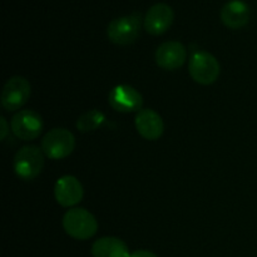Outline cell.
<instances>
[{"label":"cell","mask_w":257,"mask_h":257,"mask_svg":"<svg viewBox=\"0 0 257 257\" xmlns=\"http://www.w3.org/2000/svg\"><path fill=\"white\" fill-rule=\"evenodd\" d=\"M63 228L75 240H88L97 233L98 222L85 208H70L63 217Z\"/></svg>","instance_id":"6da1fadb"},{"label":"cell","mask_w":257,"mask_h":257,"mask_svg":"<svg viewBox=\"0 0 257 257\" xmlns=\"http://www.w3.org/2000/svg\"><path fill=\"white\" fill-rule=\"evenodd\" d=\"M188 70L196 83L201 85H210L220 77L221 67L215 55L206 50H198L191 57Z\"/></svg>","instance_id":"7a4b0ae2"},{"label":"cell","mask_w":257,"mask_h":257,"mask_svg":"<svg viewBox=\"0 0 257 257\" xmlns=\"http://www.w3.org/2000/svg\"><path fill=\"white\" fill-rule=\"evenodd\" d=\"M141 24L142 15L137 12L115 18L108 24V38L110 42L118 45L132 44L140 35Z\"/></svg>","instance_id":"3957f363"},{"label":"cell","mask_w":257,"mask_h":257,"mask_svg":"<svg viewBox=\"0 0 257 257\" xmlns=\"http://www.w3.org/2000/svg\"><path fill=\"white\" fill-rule=\"evenodd\" d=\"M44 167L43 151L37 146H24L14 156V171L19 178L32 181L39 176Z\"/></svg>","instance_id":"277c9868"},{"label":"cell","mask_w":257,"mask_h":257,"mask_svg":"<svg viewBox=\"0 0 257 257\" xmlns=\"http://www.w3.org/2000/svg\"><path fill=\"white\" fill-rule=\"evenodd\" d=\"M74 148V135L65 128H54L42 140L43 153L50 160H63L68 157Z\"/></svg>","instance_id":"5b68a950"},{"label":"cell","mask_w":257,"mask_h":257,"mask_svg":"<svg viewBox=\"0 0 257 257\" xmlns=\"http://www.w3.org/2000/svg\"><path fill=\"white\" fill-rule=\"evenodd\" d=\"M32 93L30 83L25 78L12 77L7 83L2 92V105L8 112L20 109L28 102Z\"/></svg>","instance_id":"8992f818"},{"label":"cell","mask_w":257,"mask_h":257,"mask_svg":"<svg viewBox=\"0 0 257 257\" xmlns=\"http://www.w3.org/2000/svg\"><path fill=\"white\" fill-rule=\"evenodd\" d=\"M13 133L23 141L35 140L43 131V119L39 113L32 109L18 112L10 122Z\"/></svg>","instance_id":"52a82bcc"},{"label":"cell","mask_w":257,"mask_h":257,"mask_svg":"<svg viewBox=\"0 0 257 257\" xmlns=\"http://www.w3.org/2000/svg\"><path fill=\"white\" fill-rule=\"evenodd\" d=\"M109 104L120 113L140 112L143 105V97L137 89L127 84H119L109 93Z\"/></svg>","instance_id":"ba28073f"},{"label":"cell","mask_w":257,"mask_h":257,"mask_svg":"<svg viewBox=\"0 0 257 257\" xmlns=\"http://www.w3.org/2000/svg\"><path fill=\"white\" fill-rule=\"evenodd\" d=\"M187 58L185 45L177 40L165 42L156 50V63L165 70H176L182 67Z\"/></svg>","instance_id":"9c48e42d"},{"label":"cell","mask_w":257,"mask_h":257,"mask_svg":"<svg viewBox=\"0 0 257 257\" xmlns=\"http://www.w3.org/2000/svg\"><path fill=\"white\" fill-rule=\"evenodd\" d=\"M175 13L166 3H157L147 10L145 15V29L152 35H161L172 25Z\"/></svg>","instance_id":"30bf717a"},{"label":"cell","mask_w":257,"mask_h":257,"mask_svg":"<svg viewBox=\"0 0 257 257\" xmlns=\"http://www.w3.org/2000/svg\"><path fill=\"white\" fill-rule=\"evenodd\" d=\"M54 196L60 206L72 207L83 200L84 190L80 181L74 176H63L55 183Z\"/></svg>","instance_id":"8fae6325"},{"label":"cell","mask_w":257,"mask_h":257,"mask_svg":"<svg viewBox=\"0 0 257 257\" xmlns=\"http://www.w3.org/2000/svg\"><path fill=\"white\" fill-rule=\"evenodd\" d=\"M136 128L147 141H157L165 131L162 117L153 109H141L136 115Z\"/></svg>","instance_id":"7c38bea8"},{"label":"cell","mask_w":257,"mask_h":257,"mask_svg":"<svg viewBox=\"0 0 257 257\" xmlns=\"http://www.w3.org/2000/svg\"><path fill=\"white\" fill-rule=\"evenodd\" d=\"M221 20L231 29L245 27L251 17L250 7L242 0H230L221 9Z\"/></svg>","instance_id":"4fadbf2b"},{"label":"cell","mask_w":257,"mask_h":257,"mask_svg":"<svg viewBox=\"0 0 257 257\" xmlns=\"http://www.w3.org/2000/svg\"><path fill=\"white\" fill-rule=\"evenodd\" d=\"M93 257H130L128 246L123 240L118 237L98 238L92 246Z\"/></svg>","instance_id":"5bb4252c"},{"label":"cell","mask_w":257,"mask_h":257,"mask_svg":"<svg viewBox=\"0 0 257 257\" xmlns=\"http://www.w3.org/2000/svg\"><path fill=\"white\" fill-rule=\"evenodd\" d=\"M104 120V115L99 110L92 109L85 112L79 117L77 122V127L80 132H90L99 127Z\"/></svg>","instance_id":"9a60e30c"},{"label":"cell","mask_w":257,"mask_h":257,"mask_svg":"<svg viewBox=\"0 0 257 257\" xmlns=\"http://www.w3.org/2000/svg\"><path fill=\"white\" fill-rule=\"evenodd\" d=\"M130 257H158L156 253L151 252V251L147 250H137L135 252L131 253Z\"/></svg>","instance_id":"2e32d148"},{"label":"cell","mask_w":257,"mask_h":257,"mask_svg":"<svg viewBox=\"0 0 257 257\" xmlns=\"http://www.w3.org/2000/svg\"><path fill=\"white\" fill-rule=\"evenodd\" d=\"M0 123H2V132H0V138H2V141H4L5 137H7V135H8V123H7V120H5L4 117L0 118Z\"/></svg>","instance_id":"e0dca14e"}]
</instances>
